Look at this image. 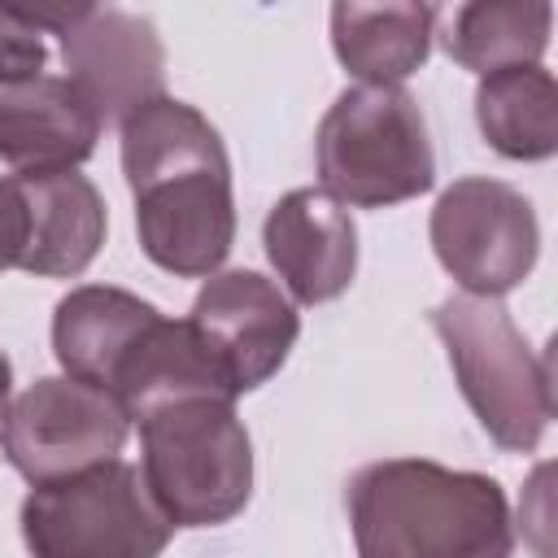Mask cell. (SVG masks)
I'll use <instances>...</instances> for the list:
<instances>
[{
	"mask_svg": "<svg viewBox=\"0 0 558 558\" xmlns=\"http://www.w3.org/2000/svg\"><path fill=\"white\" fill-rule=\"evenodd\" d=\"M26 248V201L17 179H0V270L17 266Z\"/></svg>",
	"mask_w": 558,
	"mask_h": 558,
	"instance_id": "20",
	"label": "cell"
},
{
	"mask_svg": "<svg viewBox=\"0 0 558 558\" xmlns=\"http://www.w3.org/2000/svg\"><path fill=\"white\" fill-rule=\"evenodd\" d=\"M174 523L157 510L144 475L109 458L22 501V541L31 558H157Z\"/></svg>",
	"mask_w": 558,
	"mask_h": 558,
	"instance_id": "6",
	"label": "cell"
},
{
	"mask_svg": "<svg viewBox=\"0 0 558 558\" xmlns=\"http://www.w3.org/2000/svg\"><path fill=\"white\" fill-rule=\"evenodd\" d=\"M122 440V405L70 375L31 384L0 418V449L35 488L109 462Z\"/></svg>",
	"mask_w": 558,
	"mask_h": 558,
	"instance_id": "8",
	"label": "cell"
},
{
	"mask_svg": "<svg viewBox=\"0 0 558 558\" xmlns=\"http://www.w3.org/2000/svg\"><path fill=\"white\" fill-rule=\"evenodd\" d=\"M96 135L100 118L70 78L39 74L0 92V161L22 174L74 170L92 157Z\"/></svg>",
	"mask_w": 558,
	"mask_h": 558,
	"instance_id": "12",
	"label": "cell"
},
{
	"mask_svg": "<svg viewBox=\"0 0 558 558\" xmlns=\"http://www.w3.org/2000/svg\"><path fill=\"white\" fill-rule=\"evenodd\" d=\"M65 78L96 109L100 122H122L140 105L161 96L166 52L148 17L122 9L83 4V13L61 31Z\"/></svg>",
	"mask_w": 558,
	"mask_h": 558,
	"instance_id": "10",
	"label": "cell"
},
{
	"mask_svg": "<svg viewBox=\"0 0 558 558\" xmlns=\"http://www.w3.org/2000/svg\"><path fill=\"white\" fill-rule=\"evenodd\" d=\"M475 122L484 140L514 161H541L558 148V83L541 65L484 74L475 87Z\"/></svg>",
	"mask_w": 558,
	"mask_h": 558,
	"instance_id": "17",
	"label": "cell"
},
{
	"mask_svg": "<svg viewBox=\"0 0 558 558\" xmlns=\"http://www.w3.org/2000/svg\"><path fill=\"white\" fill-rule=\"evenodd\" d=\"M436 9L432 4H331V44L344 70L371 87H397L427 61Z\"/></svg>",
	"mask_w": 558,
	"mask_h": 558,
	"instance_id": "16",
	"label": "cell"
},
{
	"mask_svg": "<svg viewBox=\"0 0 558 558\" xmlns=\"http://www.w3.org/2000/svg\"><path fill=\"white\" fill-rule=\"evenodd\" d=\"M357 558H510V510L497 480L427 458L371 462L349 484Z\"/></svg>",
	"mask_w": 558,
	"mask_h": 558,
	"instance_id": "2",
	"label": "cell"
},
{
	"mask_svg": "<svg viewBox=\"0 0 558 558\" xmlns=\"http://www.w3.org/2000/svg\"><path fill=\"white\" fill-rule=\"evenodd\" d=\"M318 174L349 205H397L432 187L436 157L423 109L401 87H349L318 122Z\"/></svg>",
	"mask_w": 558,
	"mask_h": 558,
	"instance_id": "5",
	"label": "cell"
},
{
	"mask_svg": "<svg viewBox=\"0 0 558 558\" xmlns=\"http://www.w3.org/2000/svg\"><path fill=\"white\" fill-rule=\"evenodd\" d=\"M449 366L480 427L501 449H536L554 414L549 357H536L493 296H449L432 310Z\"/></svg>",
	"mask_w": 558,
	"mask_h": 558,
	"instance_id": "4",
	"label": "cell"
},
{
	"mask_svg": "<svg viewBox=\"0 0 558 558\" xmlns=\"http://www.w3.org/2000/svg\"><path fill=\"white\" fill-rule=\"evenodd\" d=\"M536 214L501 179H458L432 209V248L466 296H501L536 266Z\"/></svg>",
	"mask_w": 558,
	"mask_h": 558,
	"instance_id": "7",
	"label": "cell"
},
{
	"mask_svg": "<svg viewBox=\"0 0 558 558\" xmlns=\"http://www.w3.org/2000/svg\"><path fill=\"white\" fill-rule=\"evenodd\" d=\"M266 257L301 305L340 296L357 270V227L323 187L288 192L262 227Z\"/></svg>",
	"mask_w": 558,
	"mask_h": 558,
	"instance_id": "11",
	"label": "cell"
},
{
	"mask_svg": "<svg viewBox=\"0 0 558 558\" xmlns=\"http://www.w3.org/2000/svg\"><path fill=\"white\" fill-rule=\"evenodd\" d=\"M144 488L174 527H218L248 506L253 445L231 401L196 397L140 418Z\"/></svg>",
	"mask_w": 558,
	"mask_h": 558,
	"instance_id": "3",
	"label": "cell"
},
{
	"mask_svg": "<svg viewBox=\"0 0 558 558\" xmlns=\"http://www.w3.org/2000/svg\"><path fill=\"white\" fill-rule=\"evenodd\" d=\"M44 61H48L44 31L35 22H26L13 4H0V87L39 78Z\"/></svg>",
	"mask_w": 558,
	"mask_h": 558,
	"instance_id": "19",
	"label": "cell"
},
{
	"mask_svg": "<svg viewBox=\"0 0 558 558\" xmlns=\"http://www.w3.org/2000/svg\"><path fill=\"white\" fill-rule=\"evenodd\" d=\"M157 318L161 314L148 301H140L122 288H105V283L74 288L70 296H61V305L52 314L57 362L65 366L70 379L109 392L126 353Z\"/></svg>",
	"mask_w": 558,
	"mask_h": 558,
	"instance_id": "14",
	"label": "cell"
},
{
	"mask_svg": "<svg viewBox=\"0 0 558 558\" xmlns=\"http://www.w3.org/2000/svg\"><path fill=\"white\" fill-rule=\"evenodd\" d=\"M122 170L144 253L183 279L214 275L235 240L231 161L192 105L157 96L122 118Z\"/></svg>",
	"mask_w": 558,
	"mask_h": 558,
	"instance_id": "1",
	"label": "cell"
},
{
	"mask_svg": "<svg viewBox=\"0 0 558 558\" xmlns=\"http://www.w3.org/2000/svg\"><path fill=\"white\" fill-rule=\"evenodd\" d=\"M109 397L135 423L148 418L161 405H174V401H196V397L235 401V392L227 388V379L218 375V366L196 344L192 327L187 323H170V318H157L135 340V349L126 353V362H122Z\"/></svg>",
	"mask_w": 558,
	"mask_h": 558,
	"instance_id": "15",
	"label": "cell"
},
{
	"mask_svg": "<svg viewBox=\"0 0 558 558\" xmlns=\"http://www.w3.org/2000/svg\"><path fill=\"white\" fill-rule=\"evenodd\" d=\"M26 201V248L22 270L31 275H78L105 244V205L92 179L78 170L52 174H17Z\"/></svg>",
	"mask_w": 558,
	"mask_h": 558,
	"instance_id": "13",
	"label": "cell"
},
{
	"mask_svg": "<svg viewBox=\"0 0 558 558\" xmlns=\"http://www.w3.org/2000/svg\"><path fill=\"white\" fill-rule=\"evenodd\" d=\"M554 9L541 0H480L449 17L445 48L458 65L475 74H497L514 65H536L549 44Z\"/></svg>",
	"mask_w": 558,
	"mask_h": 558,
	"instance_id": "18",
	"label": "cell"
},
{
	"mask_svg": "<svg viewBox=\"0 0 558 558\" xmlns=\"http://www.w3.org/2000/svg\"><path fill=\"white\" fill-rule=\"evenodd\" d=\"M9 384H13V371H9V357L0 353V418L9 410Z\"/></svg>",
	"mask_w": 558,
	"mask_h": 558,
	"instance_id": "21",
	"label": "cell"
},
{
	"mask_svg": "<svg viewBox=\"0 0 558 558\" xmlns=\"http://www.w3.org/2000/svg\"><path fill=\"white\" fill-rule=\"evenodd\" d=\"M183 323L192 327L196 344L205 349V357L218 366V375L235 397L266 384L283 366L301 331L288 296L257 270L214 275L196 292L192 314Z\"/></svg>",
	"mask_w": 558,
	"mask_h": 558,
	"instance_id": "9",
	"label": "cell"
}]
</instances>
